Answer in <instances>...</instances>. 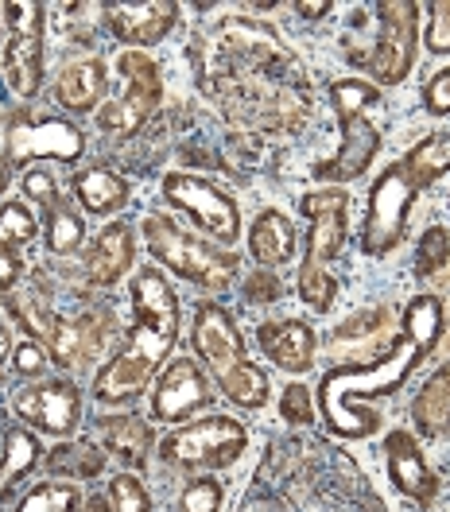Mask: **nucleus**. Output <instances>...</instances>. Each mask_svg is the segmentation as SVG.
Segmentation results:
<instances>
[{
    "instance_id": "nucleus-42",
    "label": "nucleus",
    "mask_w": 450,
    "mask_h": 512,
    "mask_svg": "<svg viewBox=\"0 0 450 512\" xmlns=\"http://www.w3.org/2000/svg\"><path fill=\"white\" fill-rule=\"evenodd\" d=\"M280 416L288 419L291 427H307L315 419V396L307 384H288L284 400H280Z\"/></svg>"
},
{
    "instance_id": "nucleus-26",
    "label": "nucleus",
    "mask_w": 450,
    "mask_h": 512,
    "mask_svg": "<svg viewBox=\"0 0 450 512\" xmlns=\"http://www.w3.org/2000/svg\"><path fill=\"white\" fill-rule=\"evenodd\" d=\"M43 458V447L28 427H12L4 431V454H0V501L12 497V489L32 474Z\"/></svg>"
},
{
    "instance_id": "nucleus-20",
    "label": "nucleus",
    "mask_w": 450,
    "mask_h": 512,
    "mask_svg": "<svg viewBox=\"0 0 450 512\" xmlns=\"http://www.w3.org/2000/svg\"><path fill=\"white\" fill-rule=\"evenodd\" d=\"M136 260V241H132V225L129 222H109L94 237L90 253L82 260L86 268V280L94 288H113Z\"/></svg>"
},
{
    "instance_id": "nucleus-21",
    "label": "nucleus",
    "mask_w": 450,
    "mask_h": 512,
    "mask_svg": "<svg viewBox=\"0 0 450 512\" xmlns=\"http://www.w3.org/2000/svg\"><path fill=\"white\" fill-rule=\"evenodd\" d=\"M109 330L101 315H78V319H59L51 338H47V353L55 365L74 369V365H90L97 357V350L105 346Z\"/></svg>"
},
{
    "instance_id": "nucleus-24",
    "label": "nucleus",
    "mask_w": 450,
    "mask_h": 512,
    "mask_svg": "<svg viewBox=\"0 0 450 512\" xmlns=\"http://www.w3.org/2000/svg\"><path fill=\"white\" fill-rule=\"evenodd\" d=\"M249 253L264 268L288 264L291 253H295V225H291V218L284 210H276V206L260 210L253 229H249Z\"/></svg>"
},
{
    "instance_id": "nucleus-6",
    "label": "nucleus",
    "mask_w": 450,
    "mask_h": 512,
    "mask_svg": "<svg viewBox=\"0 0 450 512\" xmlns=\"http://www.w3.org/2000/svg\"><path fill=\"white\" fill-rule=\"evenodd\" d=\"M0 20H4V47H0L4 86L20 101H32L43 90V4L32 0L0 4Z\"/></svg>"
},
{
    "instance_id": "nucleus-1",
    "label": "nucleus",
    "mask_w": 450,
    "mask_h": 512,
    "mask_svg": "<svg viewBox=\"0 0 450 512\" xmlns=\"http://www.w3.org/2000/svg\"><path fill=\"white\" fill-rule=\"evenodd\" d=\"M191 63L202 94L214 97L237 125L295 132L307 121V70L268 24L225 16L191 39Z\"/></svg>"
},
{
    "instance_id": "nucleus-44",
    "label": "nucleus",
    "mask_w": 450,
    "mask_h": 512,
    "mask_svg": "<svg viewBox=\"0 0 450 512\" xmlns=\"http://www.w3.org/2000/svg\"><path fill=\"white\" fill-rule=\"evenodd\" d=\"M47 346H39V342H24V346H16L12 350V369L20 373V377H35V373H43V365H47Z\"/></svg>"
},
{
    "instance_id": "nucleus-49",
    "label": "nucleus",
    "mask_w": 450,
    "mask_h": 512,
    "mask_svg": "<svg viewBox=\"0 0 450 512\" xmlns=\"http://www.w3.org/2000/svg\"><path fill=\"white\" fill-rule=\"evenodd\" d=\"M82 512H113V505H109V497H90L82 505Z\"/></svg>"
},
{
    "instance_id": "nucleus-34",
    "label": "nucleus",
    "mask_w": 450,
    "mask_h": 512,
    "mask_svg": "<svg viewBox=\"0 0 450 512\" xmlns=\"http://www.w3.org/2000/svg\"><path fill=\"white\" fill-rule=\"evenodd\" d=\"M82 509V493L74 481H43L20 501L16 512H78Z\"/></svg>"
},
{
    "instance_id": "nucleus-12",
    "label": "nucleus",
    "mask_w": 450,
    "mask_h": 512,
    "mask_svg": "<svg viewBox=\"0 0 450 512\" xmlns=\"http://www.w3.org/2000/svg\"><path fill=\"white\" fill-rule=\"evenodd\" d=\"M377 51H373V78H377V90L381 86H400L412 66H416L419 51V4L416 0H385L377 4Z\"/></svg>"
},
{
    "instance_id": "nucleus-36",
    "label": "nucleus",
    "mask_w": 450,
    "mask_h": 512,
    "mask_svg": "<svg viewBox=\"0 0 450 512\" xmlns=\"http://www.w3.org/2000/svg\"><path fill=\"white\" fill-rule=\"evenodd\" d=\"M35 233H39V222H35L28 202H4L0 206V245L24 249L35 241Z\"/></svg>"
},
{
    "instance_id": "nucleus-18",
    "label": "nucleus",
    "mask_w": 450,
    "mask_h": 512,
    "mask_svg": "<svg viewBox=\"0 0 450 512\" xmlns=\"http://www.w3.org/2000/svg\"><path fill=\"white\" fill-rule=\"evenodd\" d=\"M257 342L264 357H272V365H280L284 373H307L315 365V330L299 319H280V322H260Z\"/></svg>"
},
{
    "instance_id": "nucleus-50",
    "label": "nucleus",
    "mask_w": 450,
    "mask_h": 512,
    "mask_svg": "<svg viewBox=\"0 0 450 512\" xmlns=\"http://www.w3.org/2000/svg\"><path fill=\"white\" fill-rule=\"evenodd\" d=\"M8 191V163L0 160V194Z\"/></svg>"
},
{
    "instance_id": "nucleus-17",
    "label": "nucleus",
    "mask_w": 450,
    "mask_h": 512,
    "mask_svg": "<svg viewBox=\"0 0 450 512\" xmlns=\"http://www.w3.org/2000/svg\"><path fill=\"white\" fill-rule=\"evenodd\" d=\"M105 24L121 43H129V51L152 47L163 35L175 28L179 20V4L171 0H148V4H105Z\"/></svg>"
},
{
    "instance_id": "nucleus-41",
    "label": "nucleus",
    "mask_w": 450,
    "mask_h": 512,
    "mask_svg": "<svg viewBox=\"0 0 450 512\" xmlns=\"http://www.w3.org/2000/svg\"><path fill=\"white\" fill-rule=\"evenodd\" d=\"M427 32H423V47L431 55H450V0H439L427 8Z\"/></svg>"
},
{
    "instance_id": "nucleus-3",
    "label": "nucleus",
    "mask_w": 450,
    "mask_h": 512,
    "mask_svg": "<svg viewBox=\"0 0 450 512\" xmlns=\"http://www.w3.org/2000/svg\"><path fill=\"white\" fill-rule=\"evenodd\" d=\"M423 365L416 342L412 338H392V346L381 361L369 365H338L330 369L319 384V412L322 423L338 435V439H369L377 435L381 416L373 408H365V400L392 396L400 392L404 381Z\"/></svg>"
},
{
    "instance_id": "nucleus-7",
    "label": "nucleus",
    "mask_w": 450,
    "mask_h": 512,
    "mask_svg": "<svg viewBox=\"0 0 450 512\" xmlns=\"http://www.w3.org/2000/svg\"><path fill=\"white\" fill-rule=\"evenodd\" d=\"M249 447V431L229 416L194 419L160 443V458L175 470H225Z\"/></svg>"
},
{
    "instance_id": "nucleus-33",
    "label": "nucleus",
    "mask_w": 450,
    "mask_h": 512,
    "mask_svg": "<svg viewBox=\"0 0 450 512\" xmlns=\"http://www.w3.org/2000/svg\"><path fill=\"white\" fill-rule=\"evenodd\" d=\"M330 94V105L338 117H357V113H369L377 101H381V90L377 82H361V78H334L326 86Z\"/></svg>"
},
{
    "instance_id": "nucleus-27",
    "label": "nucleus",
    "mask_w": 450,
    "mask_h": 512,
    "mask_svg": "<svg viewBox=\"0 0 450 512\" xmlns=\"http://www.w3.org/2000/svg\"><path fill=\"white\" fill-rule=\"evenodd\" d=\"M412 419H416L419 435L427 439H443L450 431V377L447 369L431 373V381L419 388V396L412 400Z\"/></svg>"
},
{
    "instance_id": "nucleus-46",
    "label": "nucleus",
    "mask_w": 450,
    "mask_h": 512,
    "mask_svg": "<svg viewBox=\"0 0 450 512\" xmlns=\"http://www.w3.org/2000/svg\"><path fill=\"white\" fill-rule=\"evenodd\" d=\"M20 276H24V256H20V249L0 245V291H12L20 284Z\"/></svg>"
},
{
    "instance_id": "nucleus-11",
    "label": "nucleus",
    "mask_w": 450,
    "mask_h": 512,
    "mask_svg": "<svg viewBox=\"0 0 450 512\" xmlns=\"http://www.w3.org/2000/svg\"><path fill=\"white\" fill-rule=\"evenodd\" d=\"M163 198L187 214L202 233H210L218 245H233L241 237V214H237V202L214 187L210 179L191 175V171H171L163 179Z\"/></svg>"
},
{
    "instance_id": "nucleus-2",
    "label": "nucleus",
    "mask_w": 450,
    "mask_h": 512,
    "mask_svg": "<svg viewBox=\"0 0 450 512\" xmlns=\"http://www.w3.org/2000/svg\"><path fill=\"white\" fill-rule=\"evenodd\" d=\"M179 342V295L156 264L132 276V338L94 373L97 404L140 396Z\"/></svg>"
},
{
    "instance_id": "nucleus-37",
    "label": "nucleus",
    "mask_w": 450,
    "mask_h": 512,
    "mask_svg": "<svg viewBox=\"0 0 450 512\" xmlns=\"http://www.w3.org/2000/svg\"><path fill=\"white\" fill-rule=\"evenodd\" d=\"M447 260H450V233H447V229H439V225H431V229L419 237L416 276H419V280L435 276L439 268H447Z\"/></svg>"
},
{
    "instance_id": "nucleus-25",
    "label": "nucleus",
    "mask_w": 450,
    "mask_h": 512,
    "mask_svg": "<svg viewBox=\"0 0 450 512\" xmlns=\"http://www.w3.org/2000/svg\"><path fill=\"white\" fill-rule=\"evenodd\" d=\"M97 439L105 443V450H113L117 458H125L132 466H144L148 450L156 447L148 419L140 416H101L97 419Z\"/></svg>"
},
{
    "instance_id": "nucleus-16",
    "label": "nucleus",
    "mask_w": 450,
    "mask_h": 512,
    "mask_svg": "<svg viewBox=\"0 0 450 512\" xmlns=\"http://www.w3.org/2000/svg\"><path fill=\"white\" fill-rule=\"evenodd\" d=\"M194 353L202 357V365L222 381L237 365H245V342L237 334L233 319L225 315L218 303H198L194 311Z\"/></svg>"
},
{
    "instance_id": "nucleus-40",
    "label": "nucleus",
    "mask_w": 450,
    "mask_h": 512,
    "mask_svg": "<svg viewBox=\"0 0 450 512\" xmlns=\"http://www.w3.org/2000/svg\"><path fill=\"white\" fill-rule=\"evenodd\" d=\"M24 194H28V202H35L43 214H51V210L59 206V187H55V175H51L43 163L28 167V175H24Z\"/></svg>"
},
{
    "instance_id": "nucleus-32",
    "label": "nucleus",
    "mask_w": 450,
    "mask_h": 512,
    "mask_svg": "<svg viewBox=\"0 0 450 512\" xmlns=\"http://www.w3.org/2000/svg\"><path fill=\"white\" fill-rule=\"evenodd\" d=\"M222 392L237 404V408H245V412H257L268 404V396H272V384H268V373L257 369L253 361H245V365H237L229 377H222Z\"/></svg>"
},
{
    "instance_id": "nucleus-15",
    "label": "nucleus",
    "mask_w": 450,
    "mask_h": 512,
    "mask_svg": "<svg viewBox=\"0 0 450 512\" xmlns=\"http://www.w3.org/2000/svg\"><path fill=\"white\" fill-rule=\"evenodd\" d=\"M338 125H342L338 152L330 160L315 163V171H311L319 183H354V179H361L373 167L377 152H381V128L373 125L365 113L338 117Z\"/></svg>"
},
{
    "instance_id": "nucleus-10",
    "label": "nucleus",
    "mask_w": 450,
    "mask_h": 512,
    "mask_svg": "<svg viewBox=\"0 0 450 512\" xmlns=\"http://www.w3.org/2000/svg\"><path fill=\"white\" fill-rule=\"evenodd\" d=\"M416 202V183L408 179L404 163H392L377 175L369 187V206H365V229H361V249L369 256H388L400 249L408 233V214Z\"/></svg>"
},
{
    "instance_id": "nucleus-38",
    "label": "nucleus",
    "mask_w": 450,
    "mask_h": 512,
    "mask_svg": "<svg viewBox=\"0 0 450 512\" xmlns=\"http://www.w3.org/2000/svg\"><path fill=\"white\" fill-rule=\"evenodd\" d=\"M109 505L113 512H152V497L136 474H117L109 481Z\"/></svg>"
},
{
    "instance_id": "nucleus-5",
    "label": "nucleus",
    "mask_w": 450,
    "mask_h": 512,
    "mask_svg": "<svg viewBox=\"0 0 450 512\" xmlns=\"http://www.w3.org/2000/svg\"><path fill=\"white\" fill-rule=\"evenodd\" d=\"M144 241H148V249L163 268L175 272L187 284H198L206 291H225L229 280L237 276V256L194 237L187 229H179L167 214H148L144 218Z\"/></svg>"
},
{
    "instance_id": "nucleus-22",
    "label": "nucleus",
    "mask_w": 450,
    "mask_h": 512,
    "mask_svg": "<svg viewBox=\"0 0 450 512\" xmlns=\"http://www.w3.org/2000/svg\"><path fill=\"white\" fill-rule=\"evenodd\" d=\"M109 90V78H105V63L97 55L86 59H74L59 70L55 78V101L63 105L66 113H90L97 109V101Z\"/></svg>"
},
{
    "instance_id": "nucleus-29",
    "label": "nucleus",
    "mask_w": 450,
    "mask_h": 512,
    "mask_svg": "<svg viewBox=\"0 0 450 512\" xmlns=\"http://www.w3.org/2000/svg\"><path fill=\"white\" fill-rule=\"evenodd\" d=\"M4 303H8V315L16 319V326H24L32 334V342L47 346V338H51V330L59 322V315L51 311V299L39 288H24V291H8Z\"/></svg>"
},
{
    "instance_id": "nucleus-43",
    "label": "nucleus",
    "mask_w": 450,
    "mask_h": 512,
    "mask_svg": "<svg viewBox=\"0 0 450 512\" xmlns=\"http://www.w3.org/2000/svg\"><path fill=\"white\" fill-rule=\"evenodd\" d=\"M423 109L431 117H447L450 113V66L447 70H435L423 86Z\"/></svg>"
},
{
    "instance_id": "nucleus-8",
    "label": "nucleus",
    "mask_w": 450,
    "mask_h": 512,
    "mask_svg": "<svg viewBox=\"0 0 450 512\" xmlns=\"http://www.w3.org/2000/svg\"><path fill=\"white\" fill-rule=\"evenodd\" d=\"M86 152V136L74 121L63 117H39L32 109H16L8 117V132H4V163L8 167H28L39 160H59L74 163Z\"/></svg>"
},
{
    "instance_id": "nucleus-48",
    "label": "nucleus",
    "mask_w": 450,
    "mask_h": 512,
    "mask_svg": "<svg viewBox=\"0 0 450 512\" xmlns=\"http://www.w3.org/2000/svg\"><path fill=\"white\" fill-rule=\"evenodd\" d=\"M8 353H12V330L0 322V373H4V365H8Z\"/></svg>"
},
{
    "instance_id": "nucleus-28",
    "label": "nucleus",
    "mask_w": 450,
    "mask_h": 512,
    "mask_svg": "<svg viewBox=\"0 0 450 512\" xmlns=\"http://www.w3.org/2000/svg\"><path fill=\"white\" fill-rule=\"evenodd\" d=\"M443 326H447V311H443V303L435 295H416L408 303V311H404V338L416 342L423 361L435 353L439 338H443Z\"/></svg>"
},
{
    "instance_id": "nucleus-30",
    "label": "nucleus",
    "mask_w": 450,
    "mask_h": 512,
    "mask_svg": "<svg viewBox=\"0 0 450 512\" xmlns=\"http://www.w3.org/2000/svg\"><path fill=\"white\" fill-rule=\"evenodd\" d=\"M404 171H408V179L419 187H431L435 179H443L450 171V132H431V136H423L416 148L408 152V160H404Z\"/></svg>"
},
{
    "instance_id": "nucleus-47",
    "label": "nucleus",
    "mask_w": 450,
    "mask_h": 512,
    "mask_svg": "<svg viewBox=\"0 0 450 512\" xmlns=\"http://www.w3.org/2000/svg\"><path fill=\"white\" fill-rule=\"evenodd\" d=\"M330 8H334L330 0H319V4H315V0H299V4H295V12H303L307 20H322Z\"/></svg>"
},
{
    "instance_id": "nucleus-35",
    "label": "nucleus",
    "mask_w": 450,
    "mask_h": 512,
    "mask_svg": "<svg viewBox=\"0 0 450 512\" xmlns=\"http://www.w3.org/2000/svg\"><path fill=\"white\" fill-rule=\"evenodd\" d=\"M43 241H47V249L55 256H70L78 245H82V233H86V225H82V214H74L70 206H55L51 214H47V222H43Z\"/></svg>"
},
{
    "instance_id": "nucleus-51",
    "label": "nucleus",
    "mask_w": 450,
    "mask_h": 512,
    "mask_svg": "<svg viewBox=\"0 0 450 512\" xmlns=\"http://www.w3.org/2000/svg\"><path fill=\"white\" fill-rule=\"evenodd\" d=\"M443 369H447V377H450V365H443Z\"/></svg>"
},
{
    "instance_id": "nucleus-39",
    "label": "nucleus",
    "mask_w": 450,
    "mask_h": 512,
    "mask_svg": "<svg viewBox=\"0 0 450 512\" xmlns=\"http://www.w3.org/2000/svg\"><path fill=\"white\" fill-rule=\"evenodd\" d=\"M222 481L218 478H191V485L179 497V512H222Z\"/></svg>"
},
{
    "instance_id": "nucleus-14",
    "label": "nucleus",
    "mask_w": 450,
    "mask_h": 512,
    "mask_svg": "<svg viewBox=\"0 0 450 512\" xmlns=\"http://www.w3.org/2000/svg\"><path fill=\"white\" fill-rule=\"evenodd\" d=\"M210 404H214V384L194 357H175L152 392V416L160 423H183Z\"/></svg>"
},
{
    "instance_id": "nucleus-13",
    "label": "nucleus",
    "mask_w": 450,
    "mask_h": 512,
    "mask_svg": "<svg viewBox=\"0 0 450 512\" xmlns=\"http://www.w3.org/2000/svg\"><path fill=\"white\" fill-rule=\"evenodd\" d=\"M12 412H16V419H24L28 431L66 439L82 423V392L74 381L24 384L12 392Z\"/></svg>"
},
{
    "instance_id": "nucleus-4",
    "label": "nucleus",
    "mask_w": 450,
    "mask_h": 512,
    "mask_svg": "<svg viewBox=\"0 0 450 512\" xmlns=\"http://www.w3.org/2000/svg\"><path fill=\"white\" fill-rule=\"evenodd\" d=\"M303 214L311 218V233H307V253H303V268H299V299L326 315L334 307L338 295V280L326 272V264L342 253L346 233H350V194L346 191H315L303 194Z\"/></svg>"
},
{
    "instance_id": "nucleus-45",
    "label": "nucleus",
    "mask_w": 450,
    "mask_h": 512,
    "mask_svg": "<svg viewBox=\"0 0 450 512\" xmlns=\"http://www.w3.org/2000/svg\"><path fill=\"white\" fill-rule=\"evenodd\" d=\"M280 280L272 276V272H257V276H249V284H245V299L249 303H276L280 299Z\"/></svg>"
},
{
    "instance_id": "nucleus-23",
    "label": "nucleus",
    "mask_w": 450,
    "mask_h": 512,
    "mask_svg": "<svg viewBox=\"0 0 450 512\" xmlns=\"http://www.w3.org/2000/svg\"><path fill=\"white\" fill-rule=\"evenodd\" d=\"M129 179H121L117 171H109V167H82L78 175H74V198L82 202V210L86 214H94V218H109V214H117L125 202H129Z\"/></svg>"
},
{
    "instance_id": "nucleus-31",
    "label": "nucleus",
    "mask_w": 450,
    "mask_h": 512,
    "mask_svg": "<svg viewBox=\"0 0 450 512\" xmlns=\"http://www.w3.org/2000/svg\"><path fill=\"white\" fill-rule=\"evenodd\" d=\"M105 466V454L94 443H63L47 454V470L63 481H86L97 478Z\"/></svg>"
},
{
    "instance_id": "nucleus-9",
    "label": "nucleus",
    "mask_w": 450,
    "mask_h": 512,
    "mask_svg": "<svg viewBox=\"0 0 450 512\" xmlns=\"http://www.w3.org/2000/svg\"><path fill=\"white\" fill-rule=\"evenodd\" d=\"M117 70L125 78V94L109 105H101L97 128L109 136H132L148 125V117L160 109L163 101V74L160 63L148 51H121Z\"/></svg>"
},
{
    "instance_id": "nucleus-19",
    "label": "nucleus",
    "mask_w": 450,
    "mask_h": 512,
    "mask_svg": "<svg viewBox=\"0 0 450 512\" xmlns=\"http://www.w3.org/2000/svg\"><path fill=\"white\" fill-rule=\"evenodd\" d=\"M385 458H388V481H392L404 497H412V501H419V505L435 501L439 481H435V474L427 470L423 450H419V443L408 435V431H392V435H388Z\"/></svg>"
}]
</instances>
